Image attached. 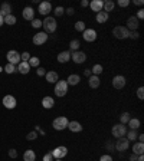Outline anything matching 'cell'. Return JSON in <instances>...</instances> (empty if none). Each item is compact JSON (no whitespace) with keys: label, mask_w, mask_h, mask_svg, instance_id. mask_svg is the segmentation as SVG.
Listing matches in <instances>:
<instances>
[{"label":"cell","mask_w":144,"mask_h":161,"mask_svg":"<svg viewBox=\"0 0 144 161\" xmlns=\"http://www.w3.org/2000/svg\"><path fill=\"white\" fill-rule=\"evenodd\" d=\"M133 3H134L135 6H143V5H144V2H143V0H134Z\"/></svg>","instance_id":"f5cc1de1"},{"label":"cell","mask_w":144,"mask_h":161,"mask_svg":"<svg viewBox=\"0 0 144 161\" xmlns=\"http://www.w3.org/2000/svg\"><path fill=\"white\" fill-rule=\"evenodd\" d=\"M3 71H5L6 73H14V72H16V66L12 65V63H7V65L3 68Z\"/></svg>","instance_id":"8d00e7d4"},{"label":"cell","mask_w":144,"mask_h":161,"mask_svg":"<svg viewBox=\"0 0 144 161\" xmlns=\"http://www.w3.org/2000/svg\"><path fill=\"white\" fill-rule=\"evenodd\" d=\"M114 7H115L114 2H112V0H107V2H104V7H102V9H104V12H105V13L110 14V12H112V10H114Z\"/></svg>","instance_id":"f546056e"},{"label":"cell","mask_w":144,"mask_h":161,"mask_svg":"<svg viewBox=\"0 0 144 161\" xmlns=\"http://www.w3.org/2000/svg\"><path fill=\"white\" fill-rule=\"evenodd\" d=\"M130 38H131V39H138L140 38V33L137 32V30H134V32H130Z\"/></svg>","instance_id":"681fc988"},{"label":"cell","mask_w":144,"mask_h":161,"mask_svg":"<svg viewBox=\"0 0 144 161\" xmlns=\"http://www.w3.org/2000/svg\"><path fill=\"white\" fill-rule=\"evenodd\" d=\"M111 134H112V137H115V138H123V137H125V134H127V127L123 125V124H115V125H112Z\"/></svg>","instance_id":"277c9868"},{"label":"cell","mask_w":144,"mask_h":161,"mask_svg":"<svg viewBox=\"0 0 144 161\" xmlns=\"http://www.w3.org/2000/svg\"><path fill=\"white\" fill-rule=\"evenodd\" d=\"M125 137H127L128 141H134L135 142V140H137V137H138V133H137V129H127Z\"/></svg>","instance_id":"f1b7e54d"},{"label":"cell","mask_w":144,"mask_h":161,"mask_svg":"<svg viewBox=\"0 0 144 161\" xmlns=\"http://www.w3.org/2000/svg\"><path fill=\"white\" fill-rule=\"evenodd\" d=\"M68 124H69V121H68L66 117H58V118L53 119L52 127L55 128L56 131H62V129L68 128Z\"/></svg>","instance_id":"5b68a950"},{"label":"cell","mask_w":144,"mask_h":161,"mask_svg":"<svg viewBox=\"0 0 144 161\" xmlns=\"http://www.w3.org/2000/svg\"><path fill=\"white\" fill-rule=\"evenodd\" d=\"M108 17H110V14L108 13H105V12H104V10H101V12H98V13H97V22H98V23H105L107 20H108Z\"/></svg>","instance_id":"4316f807"},{"label":"cell","mask_w":144,"mask_h":161,"mask_svg":"<svg viewBox=\"0 0 144 161\" xmlns=\"http://www.w3.org/2000/svg\"><path fill=\"white\" fill-rule=\"evenodd\" d=\"M42 161H53L52 154H51V152H46V154L42 157Z\"/></svg>","instance_id":"ee69618b"},{"label":"cell","mask_w":144,"mask_h":161,"mask_svg":"<svg viewBox=\"0 0 144 161\" xmlns=\"http://www.w3.org/2000/svg\"><path fill=\"white\" fill-rule=\"evenodd\" d=\"M42 28H43V30H45V33H48V35L53 33L58 28V23H56V20H55V17H52V16H46L42 22Z\"/></svg>","instance_id":"6da1fadb"},{"label":"cell","mask_w":144,"mask_h":161,"mask_svg":"<svg viewBox=\"0 0 144 161\" xmlns=\"http://www.w3.org/2000/svg\"><path fill=\"white\" fill-rule=\"evenodd\" d=\"M38 12L40 14H49L51 12H52V5L49 3V2H42V3H39V9H38Z\"/></svg>","instance_id":"9a60e30c"},{"label":"cell","mask_w":144,"mask_h":161,"mask_svg":"<svg viewBox=\"0 0 144 161\" xmlns=\"http://www.w3.org/2000/svg\"><path fill=\"white\" fill-rule=\"evenodd\" d=\"M74 13H75L74 7H68V9H66V14H68V16H74Z\"/></svg>","instance_id":"816d5d0a"},{"label":"cell","mask_w":144,"mask_h":161,"mask_svg":"<svg viewBox=\"0 0 144 161\" xmlns=\"http://www.w3.org/2000/svg\"><path fill=\"white\" fill-rule=\"evenodd\" d=\"M53 105H55V101H53L52 96H43L42 99V107L45 109H51L53 108Z\"/></svg>","instance_id":"7402d4cb"},{"label":"cell","mask_w":144,"mask_h":161,"mask_svg":"<svg viewBox=\"0 0 144 161\" xmlns=\"http://www.w3.org/2000/svg\"><path fill=\"white\" fill-rule=\"evenodd\" d=\"M91 72L94 73L95 76H100L101 73H102V65H100V63H97V65H94L91 69Z\"/></svg>","instance_id":"e575fe53"},{"label":"cell","mask_w":144,"mask_h":161,"mask_svg":"<svg viewBox=\"0 0 144 161\" xmlns=\"http://www.w3.org/2000/svg\"><path fill=\"white\" fill-rule=\"evenodd\" d=\"M79 80H81V76L77 75V73H72V75L68 76V79H66V84L68 85H72V86H75L79 84Z\"/></svg>","instance_id":"d4e9b609"},{"label":"cell","mask_w":144,"mask_h":161,"mask_svg":"<svg viewBox=\"0 0 144 161\" xmlns=\"http://www.w3.org/2000/svg\"><path fill=\"white\" fill-rule=\"evenodd\" d=\"M130 5V0H118V6L120 7H127Z\"/></svg>","instance_id":"bcb514c9"},{"label":"cell","mask_w":144,"mask_h":161,"mask_svg":"<svg viewBox=\"0 0 144 161\" xmlns=\"http://www.w3.org/2000/svg\"><path fill=\"white\" fill-rule=\"evenodd\" d=\"M71 59L77 65H81V63H84V62L86 61V55L82 51H77V52H71Z\"/></svg>","instance_id":"30bf717a"},{"label":"cell","mask_w":144,"mask_h":161,"mask_svg":"<svg viewBox=\"0 0 144 161\" xmlns=\"http://www.w3.org/2000/svg\"><path fill=\"white\" fill-rule=\"evenodd\" d=\"M130 119H131V117H130L128 112H123L120 115V124H123V125H127Z\"/></svg>","instance_id":"836d02e7"},{"label":"cell","mask_w":144,"mask_h":161,"mask_svg":"<svg viewBox=\"0 0 144 161\" xmlns=\"http://www.w3.org/2000/svg\"><path fill=\"white\" fill-rule=\"evenodd\" d=\"M138 26H140V20L135 17V16H130L128 19H127V26L125 28L128 29V30H137L138 29Z\"/></svg>","instance_id":"4fadbf2b"},{"label":"cell","mask_w":144,"mask_h":161,"mask_svg":"<svg viewBox=\"0 0 144 161\" xmlns=\"http://www.w3.org/2000/svg\"><path fill=\"white\" fill-rule=\"evenodd\" d=\"M2 71H3V68H2V66H0V72H2Z\"/></svg>","instance_id":"6125c7cd"},{"label":"cell","mask_w":144,"mask_h":161,"mask_svg":"<svg viewBox=\"0 0 144 161\" xmlns=\"http://www.w3.org/2000/svg\"><path fill=\"white\" fill-rule=\"evenodd\" d=\"M135 17H137L138 20H143V19H144V10L140 9L138 12H137V16H135Z\"/></svg>","instance_id":"c3c4849f"},{"label":"cell","mask_w":144,"mask_h":161,"mask_svg":"<svg viewBox=\"0 0 144 161\" xmlns=\"http://www.w3.org/2000/svg\"><path fill=\"white\" fill-rule=\"evenodd\" d=\"M2 104H3V107L7 109H13L16 108V98H14L13 95H6L5 98H3V101H2Z\"/></svg>","instance_id":"8fae6325"},{"label":"cell","mask_w":144,"mask_h":161,"mask_svg":"<svg viewBox=\"0 0 144 161\" xmlns=\"http://www.w3.org/2000/svg\"><path fill=\"white\" fill-rule=\"evenodd\" d=\"M63 13H65V9H63L62 6H58V7H55V16H56V17H61Z\"/></svg>","instance_id":"f35d334b"},{"label":"cell","mask_w":144,"mask_h":161,"mask_svg":"<svg viewBox=\"0 0 144 161\" xmlns=\"http://www.w3.org/2000/svg\"><path fill=\"white\" fill-rule=\"evenodd\" d=\"M82 33H84L82 38H84V40H86V42H94L97 39V32L94 29H85Z\"/></svg>","instance_id":"5bb4252c"},{"label":"cell","mask_w":144,"mask_h":161,"mask_svg":"<svg viewBox=\"0 0 144 161\" xmlns=\"http://www.w3.org/2000/svg\"><path fill=\"white\" fill-rule=\"evenodd\" d=\"M125 84H127V80H125V78L123 75H115L112 78V86L115 89H123L125 86Z\"/></svg>","instance_id":"7c38bea8"},{"label":"cell","mask_w":144,"mask_h":161,"mask_svg":"<svg viewBox=\"0 0 144 161\" xmlns=\"http://www.w3.org/2000/svg\"><path fill=\"white\" fill-rule=\"evenodd\" d=\"M137 161H144V155H143V154L137 157Z\"/></svg>","instance_id":"91938a15"},{"label":"cell","mask_w":144,"mask_h":161,"mask_svg":"<svg viewBox=\"0 0 144 161\" xmlns=\"http://www.w3.org/2000/svg\"><path fill=\"white\" fill-rule=\"evenodd\" d=\"M56 59L59 63H66V62L71 61V52H69V51H63V52H61L58 55Z\"/></svg>","instance_id":"ffe728a7"},{"label":"cell","mask_w":144,"mask_h":161,"mask_svg":"<svg viewBox=\"0 0 144 161\" xmlns=\"http://www.w3.org/2000/svg\"><path fill=\"white\" fill-rule=\"evenodd\" d=\"M51 154H52L53 160H62L63 157H66L68 154V148L63 147V145H61V147H56L53 151H51Z\"/></svg>","instance_id":"52a82bcc"},{"label":"cell","mask_w":144,"mask_h":161,"mask_svg":"<svg viewBox=\"0 0 144 161\" xmlns=\"http://www.w3.org/2000/svg\"><path fill=\"white\" fill-rule=\"evenodd\" d=\"M32 28H35V29L42 28V20H39V19H33V20H32Z\"/></svg>","instance_id":"b9f144b4"},{"label":"cell","mask_w":144,"mask_h":161,"mask_svg":"<svg viewBox=\"0 0 144 161\" xmlns=\"http://www.w3.org/2000/svg\"><path fill=\"white\" fill-rule=\"evenodd\" d=\"M79 46H81V43H79V40H78V39H72L71 42H69V47H71L72 52H77V51H79Z\"/></svg>","instance_id":"1f68e13d"},{"label":"cell","mask_w":144,"mask_h":161,"mask_svg":"<svg viewBox=\"0 0 144 161\" xmlns=\"http://www.w3.org/2000/svg\"><path fill=\"white\" fill-rule=\"evenodd\" d=\"M9 157L10 158H16V157H17V151H16L14 148H10L9 150Z\"/></svg>","instance_id":"7dc6e473"},{"label":"cell","mask_w":144,"mask_h":161,"mask_svg":"<svg viewBox=\"0 0 144 161\" xmlns=\"http://www.w3.org/2000/svg\"><path fill=\"white\" fill-rule=\"evenodd\" d=\"M89 7H91L92 12H101L102 10V7H104V2L102 0H92L91 3H89Z\"/></svg>","instance_id":"ac0fdd59"},{"label":"cell","mask_w":144,"mask_h":161,"mask_svg":"<svg viewBox=\"0 0 144 161\" xmlns=\"http://www.w3.org/2000/svg\"><path fill=\"white\" fill-rule=\"evenodd\" d=\"M29 59H30V53L29 52H23L20 55V62H29Z\"/></svg>","instance_id":"60d3db41"},{"label":"cell","mask_w":144,"mask_h":161,"mask_svg":"<svg viewBox=\"0 0 144 161\" xmlns=\"http://www.w3.org/2000/svg\"><path fill=\"white\" fill-rule=\"evenodd\" d=\"M36 160V154L33 150H26L23 154V161H35Z\"/></svg>","instance_id":"83f0119b"},{"label":"cell","mask_w":144,"mask_h":161,"mask_svg":"<svg viewBox=\"0 0 144 161\" xmlns=\"http://www.w3.org/2000/svg\"><path fill=\"white\" fill-rule=\"evenodd\" d=\"M68 88H69V85L66 84V80H58L55 84V95L62 98L68 94Z\"/></svg>","instance_id":"7a4b0ae2"},{"label":"cell","mask_w":144,"mask_h":161,"mask_svg":"<svg viewBox=\"0 0 144 161\" xmlns=\"http://www.w3.org/2000/svg\"><path fill=\"white\" fill-rule=\"evenodd\" d=\"M105 148L110 151V150H112L114 148V144H111V142H107V145H105Z\"/></svg>","instance_id":"db71d44e"},{"label":"cell","mask_w":144,"mask_h":161,"mask_svg":"<svg viewBox=\"0 0 144 161\" xmlns=\"http://www.w3.org/2000/svg\"><path fill=\"white\" fill-rule=\"evenodd\" d=\"M100 161H112V157L110 154H104V155L100 157Z\"/></svg>","instance_id":"f6af8a7d"},{"label":"cell","mask_w":144,"mask_h":161,"mask_svg":"<svg viewBox=\"0 0 144 161\" xmlns=\"http://www.w3.org/2000/svg\"><path fill=\"white\" fill-rule=\"evenodd\" d=\"M114 147H115V150L117 151H120V152H125L127 150H128V147H130V141L127 140V138H118L117 140V142L114 144Z\"/></svg>","instance_id":"8992f818"},{"label":"cell","mask_w":144,"mask_h":161,"mask_svg":"<svg viewBox=\"0 0 144 161\" xmlns=\"http://www.w3.org/2000/svg\"><path fill=\"white\" fill-rule=\"evenodd\" d=\"M5 24V22H3V16H0V26H3Z\"/></svg>","instance_id":"94428289"},{"label":"cell","mask_w":144,"mask_h":161,"mask_svg":"<svg viewBox=\"0 0 144 161\" xmlns=\"http://www.w3.org/2000/svg\"><path fill=\"white\" fill-rule=\"evenodd\" d=\"M45 78H46V80H48L49 84H56L58 80H59V75H58V72H55V71L46 72Z\"/></svg>","instance_id":"d6986e66"},{"label":"cell","mask_w":144,"mask_h":161,"mask_svg":"<svg viewBox=\"0 0 144 161\" xmlns=\"http://www.w3.org/2000/svg\"><path fill=\"white\" fill-rule=\"evenodd\" d=\"M28 63L30 65V68H32V66H33V68H39L40 61H39V58H36V56H30V59H29Z\"/></svg>","instance_id":"d590c367"},{"label":"cell","mask_w":144,"mask_h":161,"mask_svg":"<svg viewBox=\"0 0 144 161\" xmlns=\"http://www.w3.org/2000/svg\"><path fill=\"white\" fill-rule=\"evenodd\" d=\"M68 128H69V131H72V133H81L82 131V125L78 121H69Z\"/></svg>","instance_id":"44dd1931"},{"label":"cell","mask_w":144,"mask_h":161,"mask_svg":"<svg viewBox=\"0 0 144 161\" xmlns=\"http://www.w3.org/2000/svg\"><path fill=\"white\" fill-rule=\"evenodd\" d=\"M137 96H138V99H144V88L143 86H140L138 89H137Z\"/></svg>","instance_id":"7bdbcfd3"},{"label":"cell","mask_w":144,"mask_h":161,"mask_svg":"<svg viewBox=\"0 0 144 161\" xmlns=\"http://www.w3.org/2000/svg\"><path fill=\"white\" fill-rule=\"evenodd\" d=\"M112 35L117 39H127L130 38V30L125 26H115L112 29Z\"/></svg>","instance_id":"3957f363"},{"label":"cell","mask_w":144,"mask_h":161,"mask_svg":"<svg viewBox=\"0 0 144 161\" xmlns=\"http://www.w3.org/2000/svg\"><path fill=\"white\" fill-rule=\"evenodd\" d=\"M36 73H38V76H43V75H46V71H45L43 68H38Z\"/></svg>","instance_id":"f907efd6"},{"label":"cell","mask_w":144,"mask_h":161,"mask_svg":"<svg viewBox=\"0 0 144 161\" xmlns=\"http://www.w3.org/2000/svg\"><path fill=\"white\" fill-rule=\"evenodd\" d=\"M3 22H5L6 24H9V26H13V24L16 23V17H14L13 14L10 13V14H7V16H5V17H3Z\"/></svg>","instance_id":"d6a6232c"},{"label":"cell","mask_w":144,"mask_h":161,"mask_svg":"<svg viewBox=\"0 0 144 161\" xmlns=\"http://www.w3.org/2000/svg\"><path fill=\"white\" fill-rule=\"evenodd\" d=\"M88 85H89V88H92V89H97V88H98V86L101 85L100 76L91 75L89 78H88Z\"/></svg>","instance_id":"e0dca14e"},{"label":"cell","mask_w":144,"mask_h":161,"mask_svg":"<svg viewBox=\"0 0 144 161\" xmlns=\"http://www.w3.org/2000/svg\"><path fill=\"white\" fill-rule=\"evenodd\" d=\"M10 12H12V6L9 5V3H2L0 5V16H7V14H10Z\"/></svg>","instance_id":"484cf974"},{"label":"cell","mask_w":144,"mask_h":161,"mask_svg":"<svg viewBox=\"0 0 144 161\" xmlns=\"http://www.w3.org/2000/svg\"><path fill=\"white\" fill-rule=\"evenodd\" d=\"M81 6H82V7H86V6H89V2H88V0H82V2H81Z\"/></svg>","instance_id":"11a10c76"},{"label":"cell","mask_w":144,"mask_h":161,"mask_svg":"<svg viewBox=\"0 0 144 161\" xmlns=\"http://www.w3.org/2000/svg\"><path fill=\"white\" fill-rule=\"evenodd\" d=\"M140 125H141V122H140V119H137V118H131L128 121L130 129H138Z\"/></svg>","instance_id":"4dcf8cb0"},{"label":"cell","mask_w":144,"mask_h":161,"mask_svg":"<svg viewBox=\"0 0 144 161\" xmlns=\"http://www.w3.org/2000/svg\"><path fill=\"white\" fill-rule=\"evenodd\" d=\"M133 154H135V155L144 154V142H134V145H133Z\"/></svg>","instance_id":"cb8c5ba5"},{"label":"cell","mask_w":144,"mask_h":161,"mask_svg":"<svg viewBox=\"0 0 144 161\" xmlns=\"http://www.w3.org/2000/svg\"><path fill=\"white\" fill-rule=\"evenodd\" d=\"M22 16H23V19L25 20H32L35 19V10L30 7V6H28V7H25L23 12H22Z\"/></svg>","instance_id":"2e32d148"},{"label":"cell","mask_w":144,"mask_h":161,"mask_svg":"<svg viewBox=\"0 0 144 161\" xmlns=\"http://www.w3.org/2000/svg\"><path fill=\"white\" fill-rule=\"evenodd\" d=\"M85 23L82 22V20H78L77 23H75V30H78V32H84L85 30Z\"/></svg>","instance_id":"74e56055"},{"label":"cell","mask_w":144,"mask_h":161,"mask_svg":"<svg viewBox=\"0 0 144 161\" xmlns=\"http://www.w3.org/2000/svg\"><path fill=\"white\" fill-rule=\"evenodd\" d=\"M36 138H38V133H36V131H32V133H29L28 135H26V140H29V141H33Z\"/></svg>","instance_id":"ab89813d"},{"label":"cell","mask_w":144,"mask_h":161,"mask_svg":"<svg viewBox=\"0 0 144 161\" xmlns=\"http://www.w3.org/2000/svg\"><path fill=\"white\" fill-rule=\"evenodd\" d=\"M6 58H7V63H12V65L20 63V53L17 51H9L6 53Z\"/></svg>","instance_id":"9c48e42d"},{"label":"cell","mask_w":144,"mask_h":161,"mask_svg":"<svg viewBox=\"0 0 144 161\" xmlns=\"http://www.w3.org/2000/svg\"><path fill=\"white\" fill-rule=\"evenodd\" d=\"M49 39V35L45 33V32H38L36 35H33V39H32V42L35 43V45H38V46H40V45H43V43H46Z\"/></svg>","instance_id":"ba28073f"},{"label":"cell","mask_w":144,"mask_h":161,"mask_svg":"<svg viewBox=\"0 0 144 161\" xmlns=\"http://www.w3.org/2000/svg\"><path fill=\"white\" fill-rule=\"evenodd\" d=\"M91 73H92V72H91V69H85V71H84V75H85V76H88V78L91 76Z\"/></svg>","instance_id":"9f6ffc18"},{"label":"cell","mask_w":144,"mask_h":161,"mask_svg":"<svg viewBox=\"0 0 144 161\" xmlns=\"http://www.w3.org/2000/svg\"><path fill=\"white\" fill-rule=\"evenodd\" d=\"M137 140H138V142H144V134H138Z\"/></svg>","instance_id":"6f0895ef"},{"label":"cell","mask_w":144,"mask_h":161,"mask_svg":"<svg viewBox=\"0 0 144 161\" xmlns=\"http://www.w3.org/2000/svg\"><path fill=\"white\" fill-rule=\"evenodd\" d=\"M137 157H138V155H135V154H131V155H130V161H137Z\"/></svg>","instance_id":"680465c9"},{"label":"cell","mask_w":144,"mask_h":161,"mask_svg":"<svg viewBox=\"0 0 144 161\" xmlns=\"http://www.w3.org/2000/svg\"><path fill=\"white\" fill-rule=\"evenodd\" d=\"M16 71L20 72L22 75H26V73H29V71H30V65H29L28 62H20L19 66L16 68Z\"/></svg>","instance_id":"603a6c76"},{"label":"cell","mask_w":144,"mask_h":161,"mask_svg":"<svg viewBox=\"0 0 144 161\" xmlns=\"http://www.w3.org/2000/svg\"><path fill=\"white\" fill-rule=\"evenodd\" d=\"M53 161H62V160H53Z\"/></svg>","instance_id":"be15d7a7"}]
</instances>
